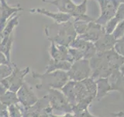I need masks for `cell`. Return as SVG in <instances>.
Segmentation results:
<instances>
[{"mask_svg": "<svg viewBox=\"0 0 124 117\" xmlns=\"http://www.w3.org/2000/svg\"><path fill=\"white\" fill-rule=\"evenodd\" d=\"M123 62L124 57L118 54L114 49L104 52H96L89 59L92 69L91 77L95 80L99 78H108L113 71L119 69Z\"/></svg>", "mask_w": 124, "mask_h": 117, "instance_id": "obj_1", "label": "cell"}, {"mask_svg": "<svg viewBox=\"0 0 124 117\" xmlns=\"http://www.w3.org/2000/svg\"><path fill=\"white\" fill-rule=\"evenodd\" d=\"M45 34L50 42L57 45L69 47L71 43L77 38V33L71 22L54 23L45 27Z\"/></svg>", "mask_w": 124, "mask_h": 117, "instance_id": "obj_2", "label": "cell"}, {"mask_svg": "<svg viewBox=\"0 0 124 117\" xmlns=\"http://www.w3.org/2000/svg\"><path fill=\"white\" fill-rule=\"evenodd\" d=\"M32 77L40 81V84L36 85V88L38 90L44 89L46 91L50 88L61 90L69 81L67 72L63 70H56L44 74L32 72Z\"/></svg>", "mask_w": 124, "mask_h": 117, "instance_id": "obj_3", "label": "cell"}, {"mask_svg": "<svg viewBox=\"0 0 124 117\" xmlns=\"http://www.w3.org/2000/svg\"><path fill=\"white\" fill-rule=\"evenodd\" d=\"M46 95L49 101V106L45 108L46 113H53L54 111L63 112L64 113L72 112V106L69 104L67 98L61 90L50 88L47 90Z\"/></svg>", "mask_w": 124, "mask_h": 117, "instance_id": "obj_4", "label": "cell"}, {"mask_svg": "<svg viewBox=\"0 0 124 117\" xmlns=\"http://www.w3.org/2000/svg\"><path fill=\"white\" fill-rule=\"evenodd\" d=\"M69 80L81 81L92 76V69L89 63V59L78 60L71 64L68 71H67Z\"/></svg>", "mask_w": 124, "mask_h": 117, "instance_id": "obj_5", "label": "cell"}, {"mask_svg": "<svg viewBox=\"0 0 124 117\" xmlns=\"http://www.w3.org/2000/svg\"><path fill=\"white\" fill-rule=\"evenodd\" d=\"M13 71L9 77H7L1 81V83L5 87L13 92L16 93L18 90L24 83V77L30 72V68L26 67L25 69H19L15 63H13Z\"/></svg>", "mask_w": 124, "mask_h": 117, "instance_id": "obj_6", "label": "cell"}, {"mask_svg": "<svg viewBox=\"0 0 124 117\" xmlns=\"http://www.w3.org/2000/svg\"><path fill=\"white\" fill-rule=\"evenodd\" d=\"M98 1L102 9V14L100 18L97 20L95 23L102 26L103 24H106L112 17H114L119 6V0H98Z\"/></svg>", "mask_w": 124, "mask_h": 117, "instance_id": "obj_7", "label": "cell"}, {"mask_svg": "<svg viewBox=\"0 0 124 117\" xmlns=\"http://www.w3.org/2000/svg\"><path fill=\"white\" fill-rule=\"evenodd\" d=\"M16 95L19 100V103L25 108L33 106L39 100L38 97L33 92L32 88L26 82H24L21 88L18 90Z\"/></svg>", "mask_w": 124, "mask_h": 117, "instance_id": "obj_8", "label": "cell"}, {"mask_svg": "<svg viewBox=\"0 0 124 117\" xmlns=\"http://www.w3.org/2000/svg\"><path fill=\"white\" fill-rule=\"evenodd\" d=\"M0 6H1V15H0V42L2 41V34L4 27L6 25L8 20L16 14L19 11H22L23 9L20 6H10L8 5L6 0H0Z\"/></svg>", "mask_w": 124, "mask_h": 117, "instance_id": "obj_9", "label": "cell"}, {"mask_svg": "<svg viewBox=\"0 0 124 117\" xmlns=\"http://www.w3.org/2000/svg\"><path fill=\"white\" fill-rule=\"evenodd\" d=\"M105 34H106L105 29L100 24L97 23H88L86 31L83 34L79 35L78 37L89 42L95 43Z\"/></svg>", "mask_w": 124, "mask_h": 117, "instance_id": "obj_10", "label": "cell"}, {"mask_svg": "<svg viewBox=\"0 0 124 117\" xmlns=\"http://www.w3.org/2000/svg\"><path fill=\"white\" fill-rule=\"evenodd\" d=\"M30 13H40L42 15H44L50 18H51L55 21V23H64L66 22H68L70 18H71V15H69L68 13H61V12H58V13H53L51 11L46 10L43 8H36V9H30Z\"/></svg>", "mask_w": 124, "mask_h": 117, "instance_id": "obj_11", "label": "cell"}, {"mask_svg": "<svg viewBox=\"0 0 124 117\" xmlns=\"http://www.w3.org/2000/svg\"><path fill=\"white\" fill-rule=\"evenodd\" d=\"M117 40L112 34H105L95 43H94L97 52H104L114 49Z\"/></svg>", "mask_w": 124, "mask_h": 117, "instance_id": "obj_12", "label": "cell"}, {"mask_svg": "<svg viewBox=\"0 0 124 117\" xmlns=\"http://www.w3.org/2000/svg\"><path fill=\"white\" fill-rule=\"evenodd\" d=\"M50 55L52 59L56 61H68L69 62L68 47L57 45L51 42L50 48Z\"/></svg>", "mask_w": 124, "mask_h": 117, "instance_id": "obj_13", "label": "cell"}, {"mask_svg": "<svg viewBox=\"0 0 124 117\" xmlns=\"http://www.w3.org/2000/svg\"><path fill=\"white\" fill-rule=\"evenodd\" d=\"M43 2L55 6L60 12L68 13L71 15V17L75 13L77 7V5L71 0H43Z\"/></svg>", "mask_w": 124, "mask_h": 117, "instance_id": "obj_14", "label": "cell"}, {"mask_svg": "<svg viewBox=\"0 0 124 117\" xmlns=\"http://www.w3.org/2000/svg\"><path fill=\"white\" fill-rule=\"evenodd\" d=\"M97 87V94L95 98L97 101H100L112 91V86L108 78H99L95 80Z\"/></svg>", "mask_w": 124, "mask_h": 117, "instance_id": "obj_15", "label": "cell"}, {"mask_svg": "<svg viewBox=\"0 0 124 117\" xmlns=\"http://www.w3.org/2000/svg\"><path fill=\"white\" fill-rule=\"evenodd\" d=\"M71 66V63L68 61H56L50 58L49 63L46 66V73H51L56 70H63V71H68Z\"/></svg>", "mask_w": 124, "mask_h": 117, "instance_id": "obj_16", "label": "cell"}, {"mask_svg": "<svg viewBox=\"0 0 124 117\" xmlns=\"http://www.w3.org/2000/svg\"><path fill=\"white\" fill-rule=\"evenodd\" d=\"M19 15L17 13L13 15L8 22L6 23V25L4 27V30L2 34V39L5 38H9L10 35L13 33V29L17 25H19Z\"/></svg>", "mask_w": 124, "mask_h": 117, "instance_id": "obj_17", "label": "cell"}, {"mask_svg": "<svg viewBox=\"0 0 124 117\" xmlns=\"http://www.w3.org/2000/svg\"><path fill=\"white\" fill-rule=\"evenodd\" d=\"M13 33L12 34L9 38H2L1 42H0V51L5 54V56L8 58V60L11 62L10 59V53H11V49L13 42Z\"/></svg>", "mask_w": 124, "mask_h": 117, "instance_id": "obj_18", "label": "cell"}, {"mask_svg": "<svg viewBox=\"0 0 124 117\" xmlns=\"http://www.w3.org/2000/svg\"><path fill=\"white\" fill-rule=\"evenodd\" d=\"M0 101L7 107L10 106L12 105H15V104L19 103V100H18V98L16 95V93L9 91V90H8L3 95L0 96Z\"/></svg>", "mask_w": 124, "mask_h": 117, "instance_id": "obj_19", "label": "cell"}, {"mask_svg": "<svg viewBox=\"0 0 124 117\" xmlns=\"http://www.w3.org/2000/svg\"><path fill=\"white\" fill-rule=\"evenodd\" d=\"M8 108L9 117H23V106L19 103L12 105Z\"/></svg>", "mask_w": 124, "mask_h": 117, "instance_id": "obj_20", "label": "cell"}, {"mask_svg": "<svg viewBox=\"0 0 124 117\" xmlns=\"http://www.w3.org/2000/svg\"><path fill=\"white\" fill-rule=\"evenodd\" d=\"M13 71V66L9 65H0V82L9 77Z\"/></svg>", "mask_w": 124, "mask_h": 117, "instance_id": "obj_21", "label": "cell"}, {"mask_svg": "<svg viewBox=\"0 0 124 117\" xmlns=\"http://www.w3.org/2000/svg\"><path fill=\"white\" fill-rule=\"evenodd\" d=\"M112 34L116 40H119L124 36V19L118 23Z\"/></svg>", "mask_w": 124, "mask_h": 117, "instance_id": "obj_22", "label": "cell"}, {"mask_svg": "<svg viewBox=\"0 0 124 117\" xmlns=\"http://www.w3.org/2000/svg\"><path fill=\"white\" fill-rule=\"evenodd\" d=\"M72 112L76 117H97L91 114L88 111V108H72Z\"/></svg>", "mask_w": 124, "mask_h": 117, "instance_id": "obj_23", "label": "cell"}, {"mask_svg": "<svg viewBox=\"0 0 124 117\" xmlns=\"http://www.w3.org/2000/svg\"><path fill=\"white\" fill-rule=\"evenodd\" d=\"M112 91H118L124 94V76H121L114 84L112 85Z\"/></svg>", "mask_w": 124, "mask_h": 117, "instance_id": "obj_24", "label": "cell"}, {"mask_svg": "<svg viewBox=\"0 0 124 117\" xmlns=\"http://www.w3.org/2000/svg\"><path fill=\"white\" fill-rule=\"evenodd\" d=\"M114 49L118 54L124 57V36L122 38L117 40L114 47Z\"/></svg>", "mask_w": 124, "mask_h": 117, "instance_id": "obj_25", "label": "cell"}, {"mask_svg": "<svg viewBox=\"0 0 124 117\" xmlns=\"http://www.w3.org/2000/svg\"><path fill=\"white\" fill-rule=\"evenodd\" d=\"M12 62H9L5 56V54L0 51V65H9L12 66Z\"/></svg>", "mask_w": 124, "mask_h": 117, "instance_id": "obj_26", "label": "cell"}, {"mask_svg": "<svg viewBox=\"0 0 124 117\" xmlns=\"http://www.w3.org/2000/svg\"><path fill=\"white\" fill-rule=\"evenodd\" d=\"M49 116L50 117H76L74 113L71 112H68V113H64L63 116H58V115H54V113H49Z\"/></svg>", "mask_w": 124, "mask_h": 117, "instance_id": "obj_27", "label": "cell"}, {"mask_svg": "<svg viewBox=\"0 0 124 117\" xmlns=\"http://www.w3.org/2000/svg\"><path fill=\"white\" fill-rule=\"evenodd\" d=\"M7 91H8V89L1 83V82H0V96L3 95Z\"/></svg>", "mask_w": 124, "mask_h": 117, "instance_id": "obj_28", "label": "cell"}, {"mask_svg": "<svg viewBox=\"0 0 124 117\" xmlns=\"http://www.w3.org/2000/svg\"><path fill=\"white\" fill-rule=\"evenodd\" d=\"M111 115L114 117H124V111H120L119 112L112 113Z\"/></svg>", "mask_w": 124, "mask_h": 117, "instance_id": "obj_29", "label": "cell"}, {"mask_svg": "<svg viewBox=\"0 0 124 117\" xmlns=\"http://www.w3.org/2000/svg\"><path fill=\"white\" fill-rule=\"evenodd\" d=\"M119 71L121 73V74L123 76H124V62L121 65V66L119 67Z\"/></svg>", "mask_w": 124, "mask_h": 117, "instance_id": "obj_30", "label": "cell"}, {"mask_svg": "<svg viewBox=\"0 0 124 117\" xmlns=\"http://www.w3.org/2000/svg\"><path fill=\"white\" fill-rule=\"evenodd\" d=\"M41 117H50V116H49V115L47 114V113H46V112H44V113H43V114H42Z\"/></svg>", "mask_w": 124, "mask_h": 117, "instance_id": "obj_31", "label": "cell"}]
</instances>
